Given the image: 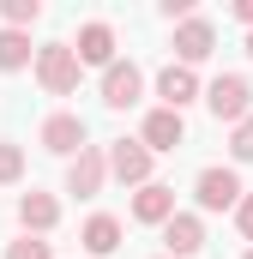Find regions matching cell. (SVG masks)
Returning <instances> with one entry per match:
<instances>
[{"mask_svg":"<svg viewBox=\"0 0 253 259\" xmlns=\"http://www.w3.org/2000/svg\"><path fill=\"white\" fill-rule=\"evenodd\" d=\"M24 66H36L30 30H0V72H24Z\"/></svg>","mask_w":253,"mask_h":259,"instance_id":"obj_16","label":"cell"},{"mask_svg":"<svg viewBox=\"0 0 253 259\" xmlns=\"http://www.w3.org/2000/svg\"><path fill=\"white\" fill-rule=\"evenodd\" d=\"M163 259H169V253H163Z\"/></svg>","mask_w":253,"mask_h":259,"instance_id":"obj_25","label":"cell"},{"mask_svg":"<svg viewBox=\"0 0 253 259\" xmlns=\"http://www.w3.org/2000/svg\"><path fill=\"white\" fill-rule=\"evenodd\" d=\"M139 97H145V72L133 61H115L103 72V109H133Z\"/></svg>","mask_w":253,"mask_h":259,"instance_id":"obj_10","label":"cell"},{"mask_svg":"<svg viewBox=\"0 0 253 259\" xmlns=\"http://www.w3.org/2000/svg\"><path fill=\"white\" fill-rule=\"evenodd\" d=\"M72 55L78 66H115V24H103V18H91V24H78V42H72Z\"/></svg>","mask_w":253,"mask_h":259,"instance_id":"obj_8","label":"cell"},{"mask_svg":"<svg viewBox=\"0 0 253 259\" xmlns=\"http://www.w3.org/2000/svg\"><path fill=\"white\" fill-rule=\"evenodd\" d=\"M211 49H217V24H211V18H187V24H175V61H181V66L211 61Z\"/></svg>","mask_w":253,"mask_h":259,"instance_id":"obj_9","label":"cell"},{"mask_svg":"<svg viewBox=\"0 0 253 259\" xmlns=\"http://www.w3.org/2000/svg\"><path fill=\"white\" fill-rule=\"evenodd\" d=\"M151 145L145 139H115L109 145V175L115 181H126V187H151Z\"/></svg>","mask_w":253,"mask_h":259,"instance_id":"obj_4","label":"cell"},{"mask_svg":"<svg viewBox=\"0 0 253 259\" xmlns=\"http://www.w3.org/2000/svg\"><path fill=\"white\" fill-rule=\"evenodd\" d=\"M247 61H253V30H247Z\"/></svg>","mask_w":253,"mask_h":259,"instance_id":"obj_23","label":"cell"},{"mask_svg":"<svg viewBox=\"0 0 253 259\" xmlns=\"http://www.w3.org/2000/svg\"><path fill=\"white\" fill-rule=\"evenodd\" d=\"M157 97H163V109H187L193 97H205V91H199V78H193V66L169 61L163 72H157Z\"/></svg>","mask_w":253,"mask_h":259,"instance_id":"obj_13","label":"cell"},{"mask_svg":"<svg viewBox=\"0 0 253 259\" xmlns=\"http://www.w3.org/2000/svg\"><path fill=\"white\" fill-rule=\"evenodd\" d=\"M78 247L97 259H109L121 247V217H109V211H97V217H85V229H78Z\"/></svg>","mask_w":253,"mask_h":259,"instance_id":"obj_15","label":"cell"},{"mask_svg":"<svg viewBox=\"0 0 253 259\" xmlns=\"http://www.w3.org/2000/svg\"><path fill=\"white\" fill-rule=\"evenodd\" d=\"M229 12H235V18H241V24H247V30H253V0H235Z\"/></svg>","mask_w":253,"mask_h":259,"instance_id":"obj_22","label":"cell"},{"mask_svg":"<svg viewBox=\"0 0 253 259\" xmlns=\"http://www.w3.org/2000/svg\"><path fill=\"white\" fill-rule=\"evenodd\" d=\"M103 181H109V151H103V145H91V151H78V157L66 163V193L97 199V193H103Z\"/></svg>","mask_w":253,"mask_h":259,"instance_id":"obj_6","label":"cell"},{"mask_svg":"<svg viewBox=\"0 0 253 259\" xmlns=\"http://www.w3.org/2000/svg\"><path fill=\"white\" fill-rule=\"evenodd\" d=\"M241 259H253V247H247V253H241Z\"/></svg>","mask_w":253,"mask_h":259,"instance_id":"obj_24","label":"cell"},{"mask_svg":"<svg viewBox=\"0 0 253 259\" xmlns=\"http://www.w3.org/2000/svg\"><path fill=\"white\" fill-rule=\"evenodd\" d=\"M229 157H235V163H253V115L229 133Z\"/></svg>","mask_w":253,"mask_h":259,"instance_id":"obj_20","label":"cell"},{"mask_svg":"<svg viewBox=\"0 0 253 259\" xmlns=\"http://www.w3.org/2000/svg\"><path fill=\"white\" fill-rule=\"evenodd\" d=\"M235 223H241V235H247V241H253V193L241 199V211H235Z\"/></svg>","mask_w":253,"mask_h":259,"instance_id":"obj_21","label":"cell"},{"mask_svg":"<svg viewBox=\"0 0 253 259\" xmlns=\"http://www.w3.org/2000/svg\"><path fill=\"white\" fill-rule=\"evenodd\" d=\"M163 247H169V259H193V253H205V223H199L193 211H175V217L163 223Z\"/></svg>","mask_w":253,"mask_h":259,"instance_id":"obj_11","label":"cell"},{"mask_svg":"<svg viewBox=\"0 0 253 259\" xmlns=\"http://www.w3.org/2000/svg\"><path fill=\"white\" fill-rule=\"evenodd\" d=\"M175 217V187H163V181H151V187H139L133 193V223H169Z\"/></svg>","mask_w":253,"mask_h":259,"instance_id":"obj_14","label":"cell"},{"mask_svg":"<svg viewBox=\"0 0 253 259\" xmlns=\"http://www.w3.org/2000/svg\"><path fill=\"white\" fill-rule=\"evenodd\" d=\"M36 139H43V151H55V157H78V151H91V133H85V115H49L43 127H36Z\"/></svg>","mask_w":253,"mask_h":259,"instance_id":"obj_5","label":"cell"},{"mask_svg":"<svg viewBox=\"0 0 253 259\" xmlns=\"http://www.w3.org/2000/svg\"><path fill=\"white\" fill-rule=\"evenodd\" d=\"M193 199H199V211H241V175L235 169H223V163H211V169H199V181H193Z\"/></svg>","mask_w":253,"mask_h":259,"instance_id":"obj_3","label":"cell"},{"mask_svg":"<svg viewBox=\"0 0 253 259\" xmlns=\"http://www.w3.org/2000/svg\"><path fill=\"white\" fill-rule=\"evenodd\" d=\"M55 223H61V199L55 193H36V187H30V193L18 199V229H24V235H49Z\"/></svg>","mask_w":253,"mask_h":259,"instance_id":"obj_12","label":"cell"},{"mask_svg":"<svg viewBox=\"0 0 253 259\" xmlns=\"http://www.w3.org/2000/svg\"><path fill=\"white\" fill-rule=\"evenodd\" d=\"M205 109H211V121H229V127H241L253 115V84L241 72H223V78H211L205 84Z\"/></svg>","mask_w":253,"mask_h":259,"instance_id":"obj_2","label":"cell"},{"mask_svg":"<svg viewBox=\"0 0 253 259\" xmlns=\"http://www.w3.org/2000/svg\"><path fill=\"white\" fill-rule=\"evenodd\" d=\"M139 139L151 145V157H157V151H181V145H187V121H181V109H163V103H157V109L145 115Z\"/></svg>","mask_w":253,"mask_h":259,"instance_id":"obj_7","label":"cell"},{"mask_svg":"<svg viewBox=\"0 0 253 259\" xmlns=\"http://www.w3.org/2000/svg\"><path fill=\"white\" fill-rule=\"evenodd\" d=\"M78 55H72V42H43L36 49V84L49 91V97H72L78 91Z\"/></svg>","mask_w":253,"mask_h":259,"instance_id":"obj_1","label":"cell"},{"mask_svg":"<svg viewBox=\"0 0 253 259\" xmlns=\"http://www.w3.org/2000/svg\"><path fill=\"white\" fill-rule=\"evenodd\" d=\"M6 259H55V247L43 235H18V241H6Z\"/></svg>","mask_w":253,"mask_h":259,"instance_id":"obj_18","label":"cell"},{"mask_svg":"<svg viewBox=\"0 0 253 259\" xmlns=\"http://www.w3.org/2000/svg\"><path fill=\"white\" fill-rule=\"evenodd\" d=\"M18 175H24V151H18L12 139H0V187H12Z\"/></svg>","mask_w":253,"mask_h":259,"instance_id":"obj_19","label":"cell"},{"mask_svg":"<svg viewBox=\"0 0 253 259\" xmlns=\"http://www.w3.org/2000/svg\"><path fill=\"white\" fill-rule=\"evenodd\" d=\"M43 18V0H0V30H30Z\"/></svg>","mask_w":253,"mask_h":259,"instance_id":"obj_17","label":"cell"}]
</instances>
